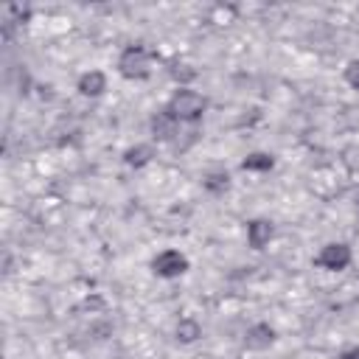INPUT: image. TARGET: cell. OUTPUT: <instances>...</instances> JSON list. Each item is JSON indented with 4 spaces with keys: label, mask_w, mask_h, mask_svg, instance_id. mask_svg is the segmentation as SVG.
<instances>
[{
    "label": "cell",
    "mask_w": 359,
    "mask_h": 359,
    "mask_svg": "<svg viewBox=\"0 0 359 359\" xmlns=\"http://www.w3.org/2000/svg\"><path fill=\"white\" fill-rule=\"evenodd\" d=\"M165 109L177 118V121H199L202 115H205V109H208V98L202 95V93H196V90H188V87H180L171 98H168V104H165Z\"/></svg>",
    "instance_id": "6da1fadb"
},
{
    "label": "cell",
    "mask_w": 359,
    "mask_h": 359,
    "mask_svg": "<svg viewBox=\"0 0 359 359\" xmlns=\"http://www.w3.org/2000/svg\"><path fill=\"white\" fill-rule=\"evenodd\" d=\"M118 73L129 81H143L151 76V53L140 45H132L118 59Z\"/></svg>",
    "instance_id": "7a4b0ae2"
},
{
    "label": "cell",
    "mask_w": 359,
    "mask_h": 359,
    "mask_svg": "<svg viewBox=\"0 0 359 359\" xmlns=\"http://www.w3.org/2000/svg\"><path fill=\"white\" fill-rule=\"evenodd\" d=\"M188 258L180 252V250H163L151 258V272L157 278H180L188 272Z\"/></svg>",
    "instance_id": "3957f363"
},
{
    "label": "cell",
    "mask_w": 359,
    "mask_h": 359,
    "mask_svg": "<svg viewBox=\"0 0 359 359\" xmlns=\"http://www.w3.org/2000/svg\"><path fill=\"white\" fill-rule=\"evenodd\" d=\"M351 258H353V252H351L348 244L331 241V244H325V247L320 250L317 266H323V269H328V272H339V269H345V266L351 264Z\"/></svg>",
    "instance_id": "277c9868"
},
{
    "label": "cell",
    "mask_w": 359,
    "mask_h": 359,
    "mask_svg": "<svg viewBox=\"0 0 359 359\" xmlns=\"http://www.w3.org/2000/svg\"><path fill=\"white\" fill-rule=\"evenodd\" d=\"M177 126H180V121H177L168 109L154 112L151 121H149V129H151V137H154V140H171V137L177 135Z\"/></svg>",
    "instance_id": "5b68a950"
},
{
    "label": "cell",
    "mask_w": 359,
    "mask_h": 359,
    "mask_svg": "<svg viewBox=\"0 0 359 359\" xmlns=\"http://www.w3.org/2000/svg\"><path fill=\"white\" fill-rule=\"evenodd\" d=\"M272 342H275V328H272L269 323H255V325H250L247 334H244V345H247L250 351H266Z\"/></svg>",
    "instance_id": "8992f818"
},
{
    "label": "cell",
    "mask_w": 359,
    "mask_h": 359,
    "mask_svg": "<svg viewBox=\"0 0 359 359\" xmlns=\"http://www.w3.org/2000/svg\"><path fill=\"white\" fill-rule=\"evenodd\" d=\"M272 236H275V227H272L269 219H252L247 224V244L252 250H264L272 241Z\"/></svg>",
    "instance_id": "52a82bcc"
},
{
    "label": "cell",
    "mask_w": 359,
    "mask_h": 359,
    "mask_svg": "<svg viewBox=\"0 0 359 359\" xmlns=\"http://www.w3.org/2000/svg\"><path fill=\"white\" fill-rule=\"evenodd\" d=\"M79 93L81 95H87V98H98L104 90H107V73H101V70H87V73H81L79 76Z\"/></svg>",
    "instance_id": "ba28073f"
},
{
    "label": "cell",
    "mask_w": 359,
    "mask_h": 359,
    "mask_svg": "<svg viewBox=\"0 0 359 359\" xmlns=\"http://www.w3.org/2000/svg\"><path fill=\"white\" fill-rule=\"evenodd\" d=\"M151 157H154V146L151 143H135V146H129L123 151V163L129 168H143V165L151 163Z\"/></svg>",
    "instance_id": "9c48e42d"
},
{
    "label": "cell",
    "mask_w": 359,
    "mask_h": 359,
    "mask_svg": "<svg viewBox=\"0 0 359 359\" xmlns=\"http://www.w3.org/2000/svg\"><path fill=\"white\" fill-rule=\"evenodd\" d=\"M199 337H202V325H199L194 317H182V320L177 323V342L191 345V342H196Z\"/></svg>",
    "instance_id": "30bf717a"
},
{
    "label": "cell",
    "mask_w": 359,
    "mask_h": 359,
    "mask_svg": "<svg viewBox=\"0 0 359 359\" xmlns=\"http://www.w3.org/2000/svg\"><path fill=\"white\" fill-rule=\"evenodd\" d=\"M275 165V160H272V154H266V151H252V154H247L244 160H241V168L244 171H269Z\"/></svg>",
    "instance_id": "8fae6325"
},
{
    "label": "cell",
    "mask_w": 359,
    "mask_h": 359,
    "mask_svg": "<svg viewBox=\"0 0 359 359\" xmlns=\"http://www.w3.org/2000/svg\"><path fill=\"white\" fill-rule=\"evenodd\" d=\"M227 185H230L227 171H210V174L205 177V188H208L210 194H224V191H227Z\"/></svg>",
    "instance_id": "7c38bea8"
},
{
    "label": "cell",
    "mask_w": 359,
    "mask_h": 359,
    "mask_svg": "<svg viewBox=\"0 0 359 359\" xmlns=\"http://www.w3.org/2000/svg\"><path fill=\"white\" fill-rule=\"evenodd\" d=\"M339 160H342V165L348 168V171H359V143H351V146H345L342 151H339Z\"/></svg>",
    "instance_id": "4fadbf2b"
},
{
    "label": "cell",
    "mask_w": 359,
    "mask_h": 359,
    "mask_svg": "<svg viewBox=\"0 0 359 359\" xmlns=\"http://www.w3.org/2000/svg\"><path fill=\"white\" fill-rule=\"evenodd\" d=\"M171 76H174V81H180V84L185 87V84H191V81L196 79V70H194L188 62H177V65L171 67Z\"/></svg>",
    "instance_id": "5bb4252c"
},
{
    "label": "cell",
    "mask_w": 359,
    "mask_h": 359,
    "mask_svg": "<svg viewBox=\"0 0 359 359\" xmlns=\"http://www.w3.org/2000/svg\"><path fill=\"white\" fill-rule=\"evenodd\" d=\"M345 81H348L353 90H359V59L348 62V67H345Z\"/></svg>",
    "instance_id": "9a60e30c"
},
{
    "label": "cell",
    "mask_w": 359,
    "mask_h": 359,
    "mask_svg": "<svg viewBox=\"0 0 359 359\" xmlns=\"http://www.w3.org/2000/svg\"><path fill=\"white\" fill-rule=\"evenodd\" d=\"M342 359H359V345H356V348H351V351H345V353H342Z\"/></svg>",
    "instance_id": "2e32d148"
}]
</instances>
